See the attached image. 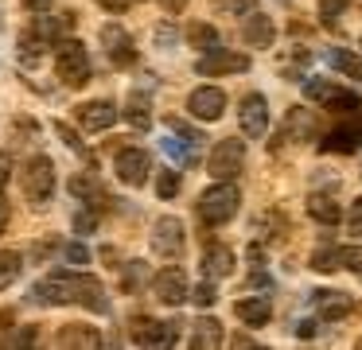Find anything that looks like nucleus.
I'll return each instance as SVG.
<instances>
[{
  "instance_id": "20e7f679",
  "label": "nucleus",
  "mask_w": 362,
  "mask_h": 350,
  "mask_svg": "<svg viewBox=\"0 0 362 350\" xmlns=\"http://www.w3.org/2000/svg\"><path fill=\"white\" fill-rule=\"evenodd\" d=\"M20 191H24L28 202L43 206L51 199V191H55V163L47 156H32L24 163V171H20Z\"/></svg>"
},
{
  "instance_id": "9d476101",
  "label": "nucleus",
  "mask_w": 362,
  "mask_h": 350,
  "mask_svg": "<svg viewBox=\"0 0 362 350\" xmlns=\"http://www.w3.org/2000/svg\"><path fill=\"white\" fill-rule=\"evenodd\" d=\"M238 124L250 140H261L269 132V101L265 93H245L242 98V109H238Z\"/></svg>"
},
{
  "instance_id": "0eeeda50",
  "label": "nucleus",
  "mask_w": 362,
  "mask_h": 350,
  "mask_svg": "<svg viewBox=\"0 0 362 350\" xmlns=\"http://www.w3.org/2000/svg\"><path fill=\"white\" fill-rule=\"evenodd\" d=\"M180 339V323L172 319H133V342L141 350H172Z\"/></svg>"
},
{
  "instance_id": "b1692460",
  "label": "nucleus",
  "mask_w": 362,
  "mask_h": 350,
  "mask_svg": "<svg viewBox=\"0 0 362 350\" xmlns=\"http://www.w3.org/2000/svg\"><path fill=\"white\" fill-rule=\"evenodd\" d=\"M308 214L323 226H335L339 218H343V210H339V202L331 199V194H308Z\"/></svg>"
},
{
  "instance_id": "8fccbe9b",
  "label": "nucleus",
  "mask_w": 362,
  "mask_h": 350,
  "mask_svg": "<svg viewBox=\"0 0 362 350\" xmlns=\"http://www.w3.org/2000/svg\"><path fill=\"white\" fill-rule=\"evenodd\" d=\"M98 257H102V261L110 264V269H121V264H117V261H121V253H117L113 245H102V249H98Z\"/></svg>"
},
{
  "instance_id": "49530a36",
  "label": "nucleus",
  "mask_w": 362,
  "mask_h": 350,
  "mask_svg": "<svg viewBox=\"0 0 362 350\" xmlns=\"http://www.w3.org/2000/svg\"><path fill=\"white\" fill-rule=\"evenodd\" d=\"M51 249H59V241H55V238L40 241V245H32V253H28V261H43V257H47Z\"/></svg>"
},
{
  "instance_id": "4d7b16f0",
  "label": "nucleus",
  "mask_w": 362,
  "mask_h": 350,
  "mask_svg": "<svg viewBox=\"0 0 362 350\" xmlns=\"http://www.w3.org/2000/svg\"><path fill=\"white\" fill-rule=\"evenodd\" d=\"M160 4H164V8H172V12H180V8L187 4V0H160Z\"/></svg>"
},
{
  "instance_id": "9b49d317",
  "label": "nucleus",
  "mask_w": 362,
  "mask_h": 350,
  "mask_svg": "<svg viewBox=\"0 0 362 350\" xmlns=\"http://www.w3.org/2000/svg\"><path fill=\"white\" fill-rule=\"evenodd\" d=\"M183 241H187V230H183L180 218H156V226H152V253L160 257H180L183 253Z\"/></svg>"
},
{
  "instance_id": "c9c22d12",
  "label": "nucleus",
  "mask_w": 362,
  "mask_h": 350,
  "mask_svg": "<svg viewBox=\"0 0 362 350\" xmlns=\"http://www.w3.org/2000/svg\"><path fill=\"white\" fill-rule=\"evenodd\" d=\"M335 90H339V86L327 82V78H308V82H304V93H308L312 101H320V105H323V101H327Z\"/></svg>"
},
{
  "instance_id": "a211bd4d",
  "label": "nucleus",
  "mask_w": 362,
  "mask_h": 350,
  "mask_svg": "<svg viewBox=\"0 0 362 350\" xmlns=\"http://www.w3.org/2000/svg\"><path fill=\"white\" fill-rule=\"evenodd\" d=\"M362 144V117H354V121H346V124H339V129H331L327 136L320 140V148L323 152H354V148Z\"/></svg>"
},
{
  "instance_id": "bb28decb",
  "label": "nucleus",
  "mask_w": 362,
  "mask_h": 350,
  "mask_svg": "<svg viewBox=\"0 0 362 350\" xmlns=\"http://www.w3.org/2000/svg\"><path fill=\"white\" fill-rule=\"evenodd\" d=\"M323 105H327L331 113H343V117H362V98L351 93V90H335Z\"/></svg>"
},
{
  "instance_id": "f704fd0d",
  "label": "nucleus",
  "mask_w": 362,
  "mask_h": 350,
  "mask_svg": "<svg viewBox=\"0 0 362 350\" xmlns=\"http://www.w3.org/2000/svg\"><path fill=\"white\" fill-rule=\"evenodd\" d=\"M308 264H312L315 272H335V269H339V249H335V245L315 249V253H312V261H308Z\"/></svg>"
},
{
  "instance_id": "f03ea898",
  "label": "nucleus",
  "mask_w": 362,
  "mask_h": 350,
  "mask_svg": "<svg viewBox=\"0 0 362 350\" xmlns=\"http://www.w3.org/2000/svg\"><path fill=\"white\" fill-rule=\"evenodd\" d=\"M71 23H74V12H63V23H59V20H47V16H35L32 28L20 31V59H24V62H35L43 47H55L59 28H71Z\"/></svg>"
},
{
  "instance_id": "c85d7f7f",
  "label": "nucleus",
  "mask_w": 362,
  "mask_h": 350,
  "mask_svg": "<svg viewBox=\"0 0 362 350\" xmlns=\"http://www.w3.org/2000/svg\"><path fill=\"white\" fill-rule=\"evenodd\" d=\"M160 148H164L175 163H183V168H191V163L199 160V144H191V140H187V144H180L175 136H168V140H160Z\"/></svg>"
},
{
  "instance_id": "6ab92c4d",
  "label": "nucleus",
  "mask_w": 362,
  "mask_h": 350,
  "mask_svg": "<svg viewBox=\"0 0 362 350\" xmlns=\"http://www.w3.org/2000/svg\"><path fill=\"white\" fill-rule=\"evenodd\" d=\"M242 39L250 47H273V39H276L273 20H269V16H261L257 8H253V12L245 16V23H242Z\"/></svg>"
},
{
  "instance_id": "473e14b6",
  "label": "nucleus",
  "mask_w": 362,
  "mask_h": 350,
  "mask_svg": "<svg viewBox=\"0 0 362 350\" xmlns=\"http://www.w3.org/2000/svg\"><path fill=\"white\" fill-rule=\"evenodd\" d=\"M71 191L78 194L82 202H90V199L105 202V191L98 187V179H94V175H74V179H71Z\"/></svg>"
},
{
  "instance_id": "6e6552de",
  "label": "nucleus",
  "mask_w": 362,
  "mask_h": 350,
  "mask_svg": "<svg viewBox=\"0 0 362 350\" xmlns=\"http://www.w3.org/2000/svg\"><path fill=\"white\" fill-rule=\"evenodd\" d=\"M195 70H199L203 78L242 74V70H250V54H242V51H226V47H214V51H206L203 59L195 62Z\"/></svg>"
},
{
  "instance_id": "7c9ffc66",
  "label": "nucleus",
  "mask_w": 362,
  "mask_h": 350,
  "mask_svg": "<svg viewBox=\"0 0 362 350\" xmlns=\"http://www.w3.org/2000/svg\"><path fill=\"white\" fill-rule=\"evenodd\" d=\"M8 350H43V327L28 323L16 331V339L8 342Z\"/></svg>"
},
{
  "instance_id": "de8ad7c7",
  "label": "nucleus",
  "mask_w": 362,
  "mask_h": 350,
  "mask_svg": "<svg viewBox=\"0 0 362 350\" xmlns=\"http://www.w3.org/2000/svg\"><path fill=\"white\" fill-rule=\"evenodd\" d=\"M230 350H269V346H261V342H253L250 334H234V342H230Z\"/></svg>"
},
{
  "instance_id": "bf43d9fd",
  "label": "nucleus",
  "mask_w": 362,
  "mask_h": 350,
  "mask_svg": "<svg viewBox=\"0 0 362 350\" xmlns=\"http://www.w3.org/2000/svg\"><path fill=\"white\" fill-rule=\"evenodd\" d=\"M281 4H288V0H281Z\"/></svg>"
},
{
  "instance_id": "7ed1b4c3",
  "label": "nucleus",
  "mask_w": 362,
  "mask_h": 350,
  "mask_svg": "<svg viewBox=\"0 0 362 350\" xmlns=\"http://www.w3.org/2000/svg\"><path fill=\"white\" fill-rule=\"evenodd\" d=\"M238 202H242V194L234 183H214L211 191L199 194V218L206 226H226L238 214Z\"/></svg>"
},
{
  "instance_id": "a878e982",
  "label": "nucleus",
  "mask_w": 362,
  "mask_h": 350,
  "mask_svg": "<svg viewBox=\"0 0 362 350\" xmlns=\"http://www.w3.org/2000/svg\"><path fill=\"white\" fill-rule=\"evenodd\" d=\"M327 62L335 70H343L346 78H354V82H362V59L354 51H346V47H331L327 51Z\"/></svg>"
},
{
  "instance_id": "79ce46f5",
  "label": "nucleus",
  "mask_w": 362,
  "mask_h": 350,
  "mask_svg": "<svg viewBox=\"0 0 362 350\" xmlns=\"http://www.w3.org/2000/svg\"><path fill=\"white\" fill-rule=\"evenodd\" d=\"M218 8H226V12H234V16H250L253 8H257V0H214Z\"/></svg>"
},
{
  "instance_id": "f3484780",
  "label": "nucleus",
  "mask_w": 362,
  "mask_h": 350,
  "mask_svg": "<svg viewBox=\"0 0 362 350\" xmlns=\"http://www.w3.org/2000/svg\"><path fill=\"white\" fill-rule=\"evenodd\" d=\"M113 121H117V105L113 101H82L78 105V124L86 132H105V129H113Z\"/></svg>"
},
{
  "instance_id": "1a4fd4ad",
  "label": "nucleus",
  "mask_w": 362,
  "mask_h": 350,
  "mask_svg": "<svg viewBox=\"0 0 362 350\" xmlns=\"http://www.w3.org/2000/svg\"><path fill=\"white\" fill-rule=\"evenodd\" d=\"M113 171H117V179L125 187H144L148 183V171H152V160L141 148H121V152L113 156Z\"/></svg>"
},
{
  "instance_id": "4c0bfd02",
  "label": "nucleus",
  "mask_w": 362,
  "mask_h": 350,
  "mask_svg": "<svg viewBox=\"0 0 362 350\" xmlns=\"http://www.w3.org/2000/svg\"><path fill=\"white\" fill-rule=\"evenodd\" d=\"M346 4H351V0H320V20H323V28H335Z\"/></svg>"
},
{
  "instance_id": "864d4df0",
  "label": "nucleus",
  "mask_w": 362,
  "mask_h": 350,
  "mask_svg": "<svg viewBox=\"0 0 362 350\" xmlns=\"http://www.w3.org/2000/svg\"><path fill=\"white\" fill-rule=\"evenodd\" d=\"M20 4H24L28 12H47V8H51V0H20Z\"/></svg>"
},
{
  "instance_id": "37998d69",
  "label": "nucleus",
  "mask_w": 362,
  "mask_h": 350,
  "mask_svg": "<svg viewBox=\"0 0 362 350\" xmlns=\"http://www.w3.org/2000/svg\"><path fill=\"white\" fill-rule=\"evenodd\" d=\"M12 323H16V315H12L8 308H0V346H8V339H12Z\"/></svg>"
},
{
  "instance_id": "c03bdc74",
  "label": "nucleus",
  "mask_w": 362,
  "mask_h": 350,
  "mask_svg": "<svg viewBox=\"0 0 362 350\" xmlns=\"http://www.w3.org/2000/svg\"><path fill=\"white\" fill-rule=\"evenodd\" d=\"M346 222H351V233H354V238H362V199L351 202V218H346Z\"/></svg>"
},
{
  "instance_id": "a18cd8bd",
  "label": "nucleus",
  "mask_w": 362,
  "mask_h": 350,
  "mask_svg": "<svg viewBox=\"0 0 362 350\" xmlns=\"http://www.w3.org/2000/svg\"><path fill=\"white\" fill-rule=\"evenodd\" d=\"M66 261H71V264H86L90 261V249L74 241V245H66Z\"/></svg>"
},
{
  "instance_id": "423d86ee",
  "label": "nucleus",
  "mask_w": 362,
  "mask_h": 350,
  "mask_svg": "<svg viewBox=\"0 0 362 350\" xmlns=\"http://www.w3.org/2000/svg\"><path fill=\"white\" fill-rule=\"evenodd\" d=\"M242 168H245V140H238V136L218 140L211 160H206V171H211L218 183H230L234 175H242Z\"/></svg>"
},
{
  "instance_id": "ea45409f",
  "label": "nucleus",
  "mask_w": 362,
  "mask_h": 350,
  "mask_svg": "<svg viewBox=\"0 0 362 350\" xmlns=\"http://www.w3.org/2000/svg\"><path fill=\"white\" fill-rule=\"evenodd\" d=\"M168 129L180 132V136H183V140H191V144H203V132L191 129V124H187V121H180V117H168Z\"/></svg>"
},
{
  "instance_id": "412c9836",
  "label": "nucleus",
  "mask_w": 362,
  "mask_h": 350,
  "mask_svg": "<svg viewBox=\"0 0 362 350\" xmlns=\"http://www.w3.org/2000/svg\"><path fill=\"white\" fill-rule=\"evenodd\" d=\"M203 272L206 280H222L234 272V249L230 245H206L203 249Z\"/></svg>"
},
{
  "instance_id": "58836bf2",
  "label": "nucleus",
  "mask_w": 362,
  "mask_h": 350,
  "mask_svg": "<svg viewBox=\"0 0 362 350\" xmlns=\"http://www.w3.org/2000/svg\"><path fill=\"white\" fill-rule=\"evenodd\" d=\"M339 269H351L354 276L362 280V249H354V245H343V249H339Z\"/></svg>"
},
{
  "instance_id": "5701e85b",
  "label": "nucleus",
  "mask_w": 362,
  "mask_h": 350,
  "mask_svg": "<svg viewBox=\"0 0 362 350\" xmlns=\"http://www.w3.org/2000/svg\"><path fill=\"white\" fill-rule=\"evenodd\" d=\"M312 136H315V121H312V113H308L304 105L288 109V117H284V132H281V140H312Z\"/></svg>"
},
{
  "instance_id": "4be33fe9",
  "label": "nucleus",
  "mask_w": 362,
  "mask_h": 350,
  "mask_svg": "<svg viewBox=\"0 0 362 350\" xmlns=\"http://www.w3.org/2000/svg\"><path fill=\"white\" fill-rule=\"evenodd\" d=\"M234 315L242 319L245 327H265L269 315H273V303H269L265 296H245V300L234 303Z\"/></svg>"
},
{
  "instance_id": "39448f33",
  "label": "nucleus",
  "mask_w": 362,
  "mask_h": 350,
  "mask_svg": "<svg viewBox=\"0 0 362 350\" xmlns=\"http://www.w3.org/2000/svg\"><path fill=\"white\" fill-rule=\"evenodd\" d=\"M55 74L66 86H82L90 78V51L78 39H59L55 43Z\"/></svg>"
},
{
  "instance_id": "09e8293b",
  "label": "nucleus",
  "mask_w": 362,
  "mask_h": 350,
  "mask_svg": "<svg viewBox=\"0 0 362 350\" xmlns=\"http://www.w3.org/2000/svg\"><path fill=\"white\" fill-rule=\"evenodd\" d=\"M8 179H12V160H8V152H0V191L8 187Z\"/></svg>"
},
{
  "instance_id": "5fc2aeb1",
  "label": "nucleus",
  "mask_w": 362,
  "mask_h": 350,
  "mask_svg": "<svg viewBox=\"0 0 362 350\" xmlns=\"http://www.w3.org/2000/svg\"><path fill=\"white\" fill-rule=\"evenodd\" d=\"M296 334H300V339H312V334H315V323H312V319H304V323L296 327Z\"/></svg>"
},
{
  "instance_id": "f8f14e48",
  "label": "nucleus",
  "mask_w": 362,
  "mask_h": 350,
  "mask_svg": "<svg viewBox=\"0 0 362 350\" xmlns=\"http://www.w3.org/2000/svg\"><path fill=\"white\" fill-rule=\"evenodd\" d=\"M152 284H156V300H160V303H168V308H180V303L191 296V284H187V276H183V269H175V264H168V269H160Z\"/></svg>"
},
{
  "instance_id": "4468645a",
  "label": "nucleus",
  "mask_w": 362,
  "mask_h": 350,
  "mask_svg": "<svg viewBox=\"0 0 362 350\" xmlns=\"http://www.w3.org/2000/svg\"><path fill=\"white\" fill-rule=\"evenodd\" d=\"M312 308L323 323H339L354 311V300L346 292H335V288H320V292H312Z\"/></svg>"
},
{
  "instance_id": "a19ab883",
  "label": "nucleus",
  "mask_w": 362,
  "mask_h": 350,
  "mask_svg": "<svg viewBox=\"0 0 362 350\" xmlns=\"http://www.w3.org/2000/svg\"><path fill=\"white\" fill-rule=\"evenodd\" d=\"M191 300H195L199 308H211V303L218 300V288H214V280H203V284H199L195 292H191Z\"/></svg>"
},
{
  "instance_id": "e433bc0d",
  "label": "nucleus",
  "mask_w": 362,
  "mask_h": 350,
  "mask_svg": "<svg viewBox=\"0 0 362 350\" xmlns=\"http://www.w3.org/2000/svg\"><path fill=\"white\" fill-rule=\"evenodd\" d=\"M180 171H160V179H156V194L160 199H175L180 194Z\"/></svg>"
},
{
  "instance_id": "6e6d98bb",
  "label": "nucleus",
  "mask_w": 362,
  "mask_h": 350,
  "mask_svg": "<svg viewBox=\"0 0 362 350\" xmlns=\"http://www.w3.org/2000/svg\"><path fill=\"white\" fill-rule=\"evenodd\" d=\"M4 226H8V202L0 199V233H4Z\"/></svg>"
},
{
  "instance_id": "ddd939ff",
  "label": "nucleus",
  "mask_w": 362,
  "mask_h": 350,
  "mask_svg": "<svg viewBox=\"0 0 362 350\" xmlns=\"http://www.w3.org/2000/svg\"><path fill=\"white\" fill-rule=\"evenodd\" d=\"M187 113L199 117V121H218V117L226 113V93H222L218 86H199L187 98Z\"/></svg>"
},
{
  "instance_id": "2eb2a0df",
  "label": "nucleus",
  "mask_w": 362,
  "mask_h": 350,
  "mask_svg": "<svg viewBox=\"0 0 362 350\" xmlns=\"http://www.w3.org/2000/svg\"><path fill=\"white\" fill-rule=\"evenodd\" d=\"M55 346L59 350H102V331L90 323H66V327H59Z\"/></svg>"
},
{
  "instance_id": "aec40b11",
  "label": "nucleus",
  "mask_w": 362,
  "mask_h": 350,
  "mask_svg": "<svg viewBox=\"0 0 362 350\" xmlns=\"http://www.w3.org/2000/svg\"><path fill=\"white\" fill-rule=\"evenodd\" d=\"M222 346V323L211 315L195 319L191 327V339H187V350H218Z\"/></svg>"
},
{
  "instance_id": "f257e3e1",
  "label": "nucleus",
  "mask_w": 362,
  "mask_h": 350,
  "mask_svg": "<svg viewBox=\"0 0 362 350\" xmlns=\"http://www.w3.org/2000/svg\"><path fill=\"white\" fill-rule=\"evenodd\" d=\"M82 272H51V276H43L40 284L32 288V296L28 300L32 303H43V308H59V303H78V292H82Z\"/></svg>"
},
{
  "instance_id": "c756f323",
  "label": "nucleus",
  "mask_w": 362,
  "mask_h": 350,
  "mask_svg": "<svg viewBox=\"0 0 362 350\" xmlns=\"http://www.w3.org/2000/svg\"><path fill=\"white\" fill-rule=\"evenodd\" d=\"M187 39H191V47H199V51H214V47H222L218 31H214L211 23H191Z\"/></svg>"
},
{
  "instance_id": "2f4dec72",
  "label": "nucleus",
  "mask_w": 362,
  "mask_h": 350,
  "mask_svg": "<svg viewBox=\"0 0 362 350\" xmlns=\"http://www.w3.org/2000/svg\"><path fill=\"white\" fill-rule=\"evenodd\" d=\"M144 276H148V264H144V261L121 264V292H136V288L144 284Z\"/></svg>"
},
{
  "instance_id": "3c124183",
  "label": "nucleus",
  "mask_w": 362,
  "mask_h": 350,
  "mask_svg": "<svg viewBox=\"0 0 362 350\" xmlns=\"http://www.w3.org/2000/svg\"><path fill=\"white\" fill-rule=\"evenodd\" d=\"M94 226H98V218H94V214H78V218H74V230H78V233L94 230Z\"/></svg>"
},
{
  "instance_id": "13d9d810",
  "label": "nucleus",
  "mask_w": 362,
  "mask_h": 350,
  "mask_svg": "<svg viewBox=\"0 0 362 350\" xmlns=\"http://www.w3.org/2000/svg\"><path fill=\"white\" fill-rule=\"evenodd\" d=\"M354 350H362V339H358V346H354Z\"/></svg>"
},
{
  "instance_id": "dca6fc26",
  "label": "nucleus",
  "mask_w": 362,
  "mask_h": 350,
  "mask_svg": "<svg viewBox=\"0 0 362 350\" xmlns=\"http://www.w3.org/2000/svg\"><path fill=\"white\" fill-rule=\"evenodd\" d=\"M102 43H105V51H110V59L117 62V66H133V62H136L133 35H129L121 23H105V28H102Z\"/></svg>"
},
{
  "instance_id": "393cba45",
  "label": "nucleus",
  "mask_w": 362,
  "mask_h": 350,
  "mask_svg": "<svg viewBox=\"0 0 362 350\" xmlns=\"http://www.w3.org/2000/svg\"><path fill=\"white\" fill-rule=\"evenodd\" d=\"M121 113L129 117V124H133V129H152V109H148V98H144V93H129V101H125V109H121Z\"/></svg>"
},
{
  "instance_id": "72a5a7b5",
  "label": "nucleus",
  "mask_w": 362,
  "mask_h": 350,
  "mask_svg": "<svg viewBox=\"0 0 362 350\" xmlns=\"http://www.w3.org/2000/svg\"><path fill=\"white\" fill-rule=\"evenodd\" d=\"M55 132H59V140H63V144H66V148H71V152H78V156H82V160H90V168H94V156H90V152H86V144H82V140H78V132H74V129H71V124H63V121H55Z\"/></svg>"
},
{
  "instance_id": "603ef678",
  "label": "nucleus",
  "mask_w": 362,
  "mask_h": 350,
  "mask_svg": "<svg viewBox=\"0 0 362 350\" xmlns=\"http://www.w3.org/2000/svg\"><path fill=\"white\" fill-rule=\"evenodd\" d=\"M98 4H102V8H110V12H125V8L133 4V0H98Z\"/></svg>"
},
{
  "instance_id": "cd10ccee",
  "label": "nucleus",
  "mask_w": 362,
  "mask_h": 350,
  "mask_svg": "<svg viewBox=\"0 0 362 350\" xmlns=\"http://www.w3.org/2000/svg\"><path fill=\"white\" fill-rule=\"evenodd\" d=\"M20 269H24V257H20L16 249H0V292L8 284H16Z\"/></svg>"
}]
</instances>
